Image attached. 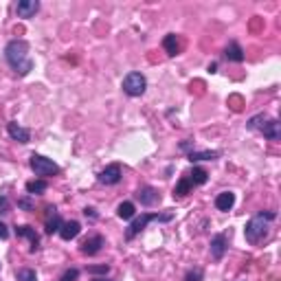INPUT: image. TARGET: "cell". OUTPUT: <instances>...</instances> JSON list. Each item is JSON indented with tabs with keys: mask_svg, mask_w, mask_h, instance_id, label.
<instances>
[{
	"mask_svg": "<svg viewBox=\"0 0 281 281\" xmlns=\"http://www.w3.org/2000/svg\"><path fill=\"white\" fill-rule=\"evenodd\" d=\"M4 57L20 77H26L33 70V60L29 57V42H24V40H11L4 48Z\"/></svg>",
	"mask_w": 281,
	"mask_h": 281,
	"instance_id": "obj_1",
	"label": "cell"
},
{
	"mask_svg": "<svg viewBox=\"0 0 281 281\" xmlns=\"http://www.w3.org/2000/svg\"><path fill=\"white\" fill-rule=\"evenodd\" d=\"M277 218L275 211H259L255 218L248 220V224H246L244 233H246V240L250 241V244H257V241H261L263 237L268 235V231H270V222Z\"/></svg>",
	"mask_w": 281,
	"mask_h": 281,
	"instance_id": "obj_2",
	"label": "cell"
},
{
	"mask_svg": "<svg viewBox=\"0 0 281 281\" xmlns=\"http://www.w3.org/2000/svg\"><path fill=\"white\" fill-rule=\"evenodd\" d=\"M174 220V213H143L139 218H132V224L125 231V240H134L149 222H171Z\"/></svg>",
	"mask_w": 281,
	"mask_h": 281,
	"instance_id": "obj_3",
	"label": "cell"
},
{
	"mask_svg": "<svg viewBox=\"0 0 281 281\" xmlns=\"http://www.w3.org/2000/svg\"><path fill=\"white\" fill-rule=\"evenodd\" d=\"M147 88V79L143 77L140 73H127L123 77V92L130 97H140Z\"/></svg>",
	"mask_w": 281,
	"mask_h": 281,
	"instance_id": "obj_4",
	"label": "cell"
},
{
	"mask_svg": "<svg viewBox=\"0 0 281 281\" xmlns=\"http://www.w3.org/2000/svg\"><path fill=\"white\" fill-rule=\"evenodd\" d=\"M29 165H31V169L35 171V176H55V174H60V167H57L51 158L40 156V154H33V156H31Z\"/></svg>",
	"mask_w": 281,
	"mask_h": 281,
	"instance_id": "obj_5",
	"label": "cell"
},
{
	"mask_svg": "<svg viewBox=\"0 0 281 281\" xmlns=\"http://www.w3.org/2000/svg\"><path fill=\"white\" fill-rule=\"evenodd\" d=\"M121 176H123L121 165H119V162H112V165H108L99 174V182L101 184H117L119 180H121Z\"/></svg>",
	"mask_w": 281,
	"mask_h": 281,
	"instance_id": "obj_6",
	"label": "cell"
},
{
	"mask_svg": "<svg viewBox=\"0 0 281 281\" xmlns=\"http://www.w3.org/2000/svg\"><path fill=\"white\" fill-rule=\"evenodd\" d=\"M44 224H46V233L53 235V233H60V226H61V218L57 213L55 206L48 204L46 206V215H44Z\"/></svg>",
	"mask_w": 281,
	"mask_h": 281,
	"instance_id": "obj_7",
	"label": "cell"
},
{
	"mask_svg": "<svg viewBox=\"0 0 281 281\" xmlns=\"http://www.w3.org/2000/svg\"><path fill=\"white\" fill-rule=\"evenodd\" d=\"M16 235L24 237V240L31 241V253H35V250L40 248V235L35 233L33 226H29V224H20V226H16Z\"/></svg>",
	"mask_w": 281,
	"mask_h": 281,
	"instance_id": "obj_8",
	"label": "cell"
},
{
	"mask_svg": "<svg viewBox=\"0 0 281 281\" xmlns=\"http://www.w3.org/2000/svg\"><path fill=\"white\" fill-rule=\"evenodd\" d=\"M136 198H139L140 204H145V206H154L161 202V193L154 187H140L139 191H136Z\"/></svg>",
	"mask_w": 281,
	"mask_h": 281,
	"instance_id": "obj_9",
	"label": "cell"
},
{
	"mask_svg": "<svg viewBox=\"0 0 281 281\" xmlns=\"http://www.w3.org/2000/svg\"><path fill=\"white\" fill-rule=\"evenodd\" d=\"M7 132H9V136H11L13 140H18V143H22V145H26L31 140V132L26 130V127L18 125L16 121L7 123Z\"/></svg>",
	"mask_w": 281,
	"mask_h": 281,
	"instance_id": "obj_10",
	"label": "cell"
},
{
	"mask_svg": "<svg viewBox=\"0 0 281 281\" xmlns=\"http://www.w3.org/2000/svg\"><path fill=\"white\" fill-rule=\"evenodd\" d=\"M81 233V224L77 222V220H68V222H61V226H60V237L61 240H66V241H70V240H75V237Z\"/></svg>",
	"mask_w": 281,
	"mask_h": 281,
	"instance_id": "obj_11",
	"label": "cell"
},
{
	"mask_svg": "<svg viewBox=\"0 0 281 281\" xmlns=\"http://www.w3.org/2000/svg\"><path fill=\"white\" fill-rule=\"evenodd\" d=\"M226 248H228V240L224 233H220V235H215L213 240H211V257L213 259H222Z\"/></svg>",
	"mask_w": 281,
	"mask_h": 281,
	"instance_id": "obj_12",
	"label": "cell"
},
{
	"mask_svg": "<svg viewBox=\"0 0 281 281\" xmlns=\"http://www.w3.org/2000/svg\"><path fill=\"white\" fill-rule=\"evenodd\" d=\"M259 132L270 140L281 139V130H279V121H277V119H266V121L261 123V127H259Z\"/></svg>",
	"mask_w": 281,
	"mask_h": 281,
	"instance_id": "obj_13",
	"label": "cell"
},
{
	"mask_svg": "<svg viewBox=\"0 0 281 281\" xmlns=\"http://www.w3.org/2000/svg\"><path fill=\"white\" fill-rule=\"evenodd\" d=\"M16 11L20 18H33L40 11V2L38 0H20L16 4Z\"/></svg>",
	"mask_w": 281,
	"mask_h": 281,
	"instance_id": "obj_14",
	"label": "cell"
},
{
	"mask_svg": "<svg viewBox=\"0 0 281 281\" xmlns=\"http://www.w3.org/2000/svg\"><path fill=\"white\" fill-rule=\"evenodd\" d=\"M103 244H105V241H103V237H101V235H92V237H88V240L81 241V248H79V250H81L83 255H97Z\"/></svg>",
	"mask_w": 281,
	"mask_h": 281,
	"instance_id": "obj_15",
	"label": "cell"
},
{
	"mask_svg": "<svg viewBox=\"0 0 281 281\" xmlns=\"http://www.w3.org/2000/svg\"><path fill=\"white\" fill-rule=\"evenodd\" d=\"M235 204V193L233 191H222L215 196V209L218 211H231Z\"/></svg>",
	"mask_w": 281,
	"mask_h": 281,
	"instance_id": "obj_16",
	"label": "cell"
},
{
	"mask_svg": "<svg viewBox=\"0 0 281 281\" xmlns=\"http://www.w3.org/2000/svg\"><path fill=\"white\" fill-rule=\"evenodd\" d=\"M162 48L167 51V55H169V57L178 55V53H180V40H178V35H176V33L165 35V40H162Z\"/></svg>",
	"mask_w": 281,
	"mask_h": 281,
	"instance_id": "obj_17",
	"label": "cell"
},
{
	"mask_svg": "<svg viewBox=\"0 0 281 281\" xmlns=\"http://www.w3.org/2000/svg\"><path fill=\"white\" fill-rule=\"evenodd\" d=\"M224 57L240 64V61H244V51H241V46L237 42H231L226 48H224Z\"/></svg>",
	"mask_w": 281,
	"mask_h": 281,
	"instance_id": "obj_18",
	"label": "cell"
},
{
	"mask_svg": "<svg viewBox=\"0 0 281 281\" xmlns=\"http://www.w3.org/2000/svg\"><path fill=\"white\" fill-rule=\"evenodd\" d=\"M187 178H189V182H191L193 187H198V184H204L206 180H209V174H206L202 167H193V169L187 174Z\"/></svg>",
	"mask_w": 281,
	"mask_h": 281,
	"instance_id": "obj_19",
	"label": "cell"
},
{
	"mask_svg": "<svg viewBox=\"0 0 281 281\" xmlns=\"http://www.w3.org/2000/svg\"><path fill=\"white\" fill-rule=\"evenodd\" d=\"M136 213V206L132 204V202H121V204L117 206V215L121 220H132Z\"/></svg>",
	"mask_w": 281,
	"mask_h": 281,
	"instance_id": "obj_20",
	"label": "cell"
},
{
	"mask_svg": "<svg viewBox=\"0 0 281 281\" xmlns=\"http://www.w3.org/2000/svg\"><path fill=\"white\" fill-rule=\"evenodd\" d=\"M48 189L46 180H29L26 182V191H29V196H40V193H44Z\"/></svg>",
	"mask_w": 281,
	"mask_h": 281,
	"instance_id": "obj_21",
	"label": "cell"
},
{
	"mask_svg": "<svg viewBox=\"0 0 281 281\" xmlns=\"http://www.w3.org/2000/svg\"><path fill=\"white\" fill-rule=\"evenodd\" d=\"M215 158H220V152H196V149H191V152H189V161H191V162L215 161Z\"/></svg>",
	"mask_w": 281,
	"mask_h": 281,
	"instance_id": "obj_22",
	"label": "cell"
},
{
	"mask_svg": "<svg viewBox=\"0 0 281 281\" xmlns=\"http://www.w3.org/2000/svg\"><path fill=\"white\" fill-rule=\"evenodd\" d=\"M191 189H193V184L189 182L187 176H182V178L178 180V184H176V189H174V198H184Z\"/></svg>",
	"mask_w": 281,
	"mask_h": 281,
	"instance_id": "obj_23",
	"label": "cell"
},
{
	"mask_svg": "<svg viewBox=\"0 0 281 281\" xmlns=\"http://www.w3.org/2000/svg\"><path fill=\"white\" fill-rule=\"evenodd\" d=\"M16 277H18V281H38L35 270H31V268H22V270H18Z\"/></svg>",
	"mask_w": 281,
	"mask_h": 281,
	"instance_id": "obj_24",
	"label": "cell"
},
{
	"mask_svg": "<svg viewBox=\"0 0 281 281\" xmlns=\"http://www.w3.org/2000/svg\"><path fill=\"white\" fill-rule=\"evenodd\" d=\"M266 119H268V117H266L263 112H261V114H255L253 119H248V123H246V125H248L250 130H259V127H261V123L266 121Z\"/></svg>",
	"mask_w": 281,
	"mask_h": 281,
	"instance_id": "obj_25",
	"label": "cell"
},
{
	"mask_svg": "<svg viewBox=\"0 0 281 281\" xmlns=\"http://www.w3.org/2000/svg\"><path fill=\"white\" fill-rule=\"evenodd\" d=\"M202 277H204L202 268H193V270H189L187 275H184V281H202Z\"/></svg>",
	"mask_w": 281,
	"mask_h": 281,
	"instance_id": "obj_26",
	"label": "cell"
},
{
	"mask_svg": "<svg viewBox=\"0 0 281 281\" xmlns=\"http://www.w3.org/2000/svg\"><path fill=\"white\" fill-rule=\"evenodd\" d=\"M77 277H79V270H77V268H68V270H66L64 275L60 277V281H77Z\"/></svg>",
	"mask_w": 281,
	"mask_h": 281,
	"instance_id": "obj_27",
	"label": "cell"
},
{
	"mask_svg": "<svg viewBox=\"0 0 281 281\" xmlns=\"http://www.w3.org/2000/svg\"><path fill=\"white\" fill-rule=\"evenodd\" d=\"M108 270H110L108 263H101V266H88V272H90V275H108Z\"/></svg>",
	"mask_w": 281,
	"mask_h": 281,
	"instance_id": "obj_28",
	"label": "cell"
},
{
	"mask_svg": "<svg viewBox=\"0 0 281 281\" xmlns=\"http://www.w3.org/2000/svg\"><path fill=\"white\" fill-rule=\"evenodd\" d=\"M18 206L24 211H33V202H31V198H20L18 200Z\"/></svg>",
	"mask_w": 281,
	"mask_h": 281,
	"instance_id": "obj_29",
	"label": "cell"
},
{
	"mask_svg": "<svg viewBox=\"0 0 281 281\" xmlns=\"http://www.w3.org/2000/svg\"><path fill=\"white\" fill-rule=\"evenodd\" d=\"M9 209H11V204H9V198L2 196V198H0V215L9 213Z\"/></svg>",
	"mask_w": 281,
	"mask_h": 281,
	"instance_id": "obj_30",
	"label": "cell"
},
{
	"mask_svg": "<svg viewBox=\"0 0 281 281\" xmlns=\"http://www.w3.org/2000/svg\"><path fill=\"white\" fill-rule=\"evenodd\" d=\"M83 215H86V218H90V220H97V211L92 209V206H86V209H83Z\"/></svg>",
	"mask_w": 281,
	"mask_h": 281,
	"instance_id": "obj_31",
	"label": "cell"
},
{
	"mask_svg": "<svg viewBox=\"0 0 281 281\" xmlns=\"http://www.w3.org/2000/svg\"><path fill=\"white\" fill-rule=\"evenodd\" d=\"M7 237H9V228L0 222V240H7Z\"/></svg>",
	"mask_w": 281,
	"mask_h": 281,
	"instance_id": "obj_32",
	"label": "cell"
},
{
	"mask_svg": "<svg viewBox=\"0 0 281 281\" xmlns=\"http://www.w3.org/2000/svg\"><path fill=\"white\" fill-rule=\"evenodd\" d=\"M92 281H112V279H105V277H103V279H92Z\"/></svg>",
	"mask_w": 281,
	"mask_h": 281,
	"instance_id": "obj_33",
	"label": "cell"
}]
</instances>
